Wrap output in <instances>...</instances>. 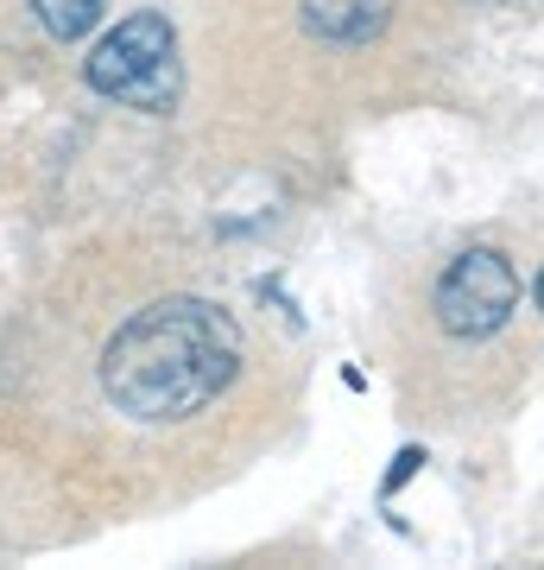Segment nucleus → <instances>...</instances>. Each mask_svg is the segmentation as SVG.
Masks as SVG:
<instances>
[{"label":"nucleus","mask_w":544,"mask_h":570,"mask_svg":"<svg viewBox=\"0 0 544 570\" xmlns=\"http://www.w3.org/2000/svg\"><path fill=\"white\" fill-rule=\"evenodd\" d=\"M241 374V324L209 298H152L101 348V393L140 425L197 419Z\"/></svg>","instance_id":"1"},{"label":"nucleus","mask_w":544,"mask_h":570,"mask_svg":"<svg viewBox=\"0 0 544 570\" xmlns=\"http://www.w3.org/2000/svg\"><path fill=\"white\" fill-rule=\"evenodd\" d=\"M82 77L96 96L140 115H171L184 96V63H178V26L165 13H127L115 32H101L96 51L82 58Z\"/></svg>","instance_id":"2"},{"label":"nucleus","mask_w":544,"mask_h":570,"mask_svg":"<svg viewBox=\"0 0 544 570\" xmlns=\"http://www.w3.org/2000/svg\"><path fill=\"white\" fill-rule=\"evenodd\" d=\"M520 305H525V279L501 247H463V254L444 266L437 298H431L437 324H444L449 336H463V343H482V336L506 330Z\"/></svg>","instance_id":"3"},{"label":"nucleus","mask_w":544,"mask_h":570,"mask_svg":"<svg viewBox=\"0 0 544 570\" xmlns=\"http://www.w3.org/2000/svg\"><path fill=\"white\" fill-rule=\"evenodd\" d=\"M298 7H304V26L329 45H367L393 20V0H298Z\"/></svg>","instance_id":"4"},{"label":"nucleus","mask_w":544,"mask_h":570,"mask_svg":"<svg viewBox=\"0 0 544 570\" xmlns=\"http://www.w3.org/2000/svg\"><path fill=\"white\" fill-rule=\"evenodd\" d=\"M101 7L108 0H32V13H39V26L51 32V39H82V32H96L101 26Z\"/></svg>","instance_id":"5"},{"label":"nucleus","mask_w":544,"mask_h":570,"mask_svg":"<svg viewBox=\"0 0 544 570\" xmlns=\"http://www.w3.org/2000/svg\"><path fill=\"white\" fill-rule=\"evenodd\" d=\"M487 7H501V0H487Z\"/></svg>","instance_id":"6"}]
</instances>
